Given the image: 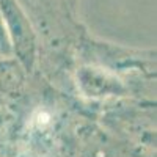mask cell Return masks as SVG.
<instances>
[{
	"instance_id": "6da1fadb",
	"label": "cell",
	"mask_w": 157,
	"mask_h": 157,
	"mask_svg": "<svg viewBox=\"0 0 157 157\" xmlns=\"http://www.w3.org/2000/svg\"><path fill=\"white\" fill-rule=\"evenodd\" d=\"M27 14L38 43L52 49L71 44L82 35L77 17L78 0H17Z\"/></svg>"
},
{
	"instance_id": "3957f363",
	"label": "cell",
	"mask_w": 157,
	"mask_h": 157,
	"mask_svg": "<svg viewBox=\"0 0 157 157\" xmlns=\"http://www.w3.org/2000/svg\"><path fill=\"white\" fill-rule=\"evenodd\" d=\"M8 44H11V43H10V38H8V33H6V29H5L3 19L0 16V54L8 52Z\"/></svg>"
},
{
	"instance_id": "7a4b0ae2",
	"label": "cell",
	"mask_w": 157,
	"mask_h": 157,
	"mask_svg": "<svg viewBox=\"0 0 157 157\" xmlns=\"http://www.w3.org/2000/svg\"><path fill=\"white\" fill-rule=\"evenodd\" d=\"M0 16L3 19L10 43L14 54L27 68H32L36 58L38 39L33 27L17 0H0Z\"/></svg>"
}]
</instances>
